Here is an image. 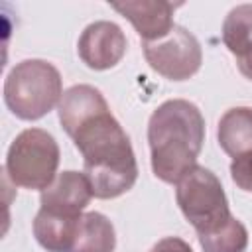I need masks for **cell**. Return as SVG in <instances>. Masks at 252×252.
Segmentation results:
<instances>
[{"label": "cell", "mask_w": 252, "mask_h": 252, "mask_svg": "<svg viewBox=\"0 0 252 252\" xmlns=\"http://www.w3.org/2000/svg\"><path fill=\"white\" fill-rule=\"evenodd\" d=\"M71 138L83 154L85 177L94 197L114 199L134 187L138 179L136 156L108 106L81 122Z\"/></svg>", "instance_id": "1"}, {"label": "cell", "mask_w": 252, "mask_h": 252, "mask_svg": "<svg viewBox=\"0 0 252 252\" xmlns=\"http://www.w3.org/2000/svg\"><path fill=\"white\" fill-rule=\"evenodd\" d=\"M203 140L205 118L193 102L183 98L161 102L148 122V142L156 177L165 183H177L197 165Z\"/></svg>", "instance_id": "2"}, {"label": "cell", "mask_w": 252, "mask_h": 252, "mask_svg": "<svg viewBox=\"0 0 252 252\" xmlns=\"http://www.w3.org/2000/svg\"><path fill=\"white\" fill-rule=\"evenodd\" d=\"M61 96V75L43 59L20 61L4 81V102L22 120L45 116Z\"/></svg>", "instance_id": "3"}, {"label": "cell", "mask_w": 252, "mask_h": 252, "mask_svg": "<svg viewBox=\"0 0 252 252\" xmlns=\"http://www.w3.org/2000/svg\"><path fill=\"white\" fill-rule=\"evenodd\" d=\"M59 146L41 128H28L16 136L6 154L4 171L14 185L26 189H45L57 177Z\"/></svg>", "instance_id": "4"}, {"label": "cell", "mask_w": 252, "mask_h": 252, "mask_svg": "<svg viewBox=\"0 0 252 252\" xmlns=\"http://www.w3.org/2000/svg\"><path fill=\"white\" fill-rule=\"evenodd\" d=\"M175 185L177 205L197 234L211 232L232 217L224 189L211 169L195 165Z\"/></svg>", "instance_id": "5"}, {"label": "cell", "mask_w": 252, "mask_h": 252, "mask_svg": "<svg viewBox=\"0 0 252 252\" xmlns=\"http://www.w3.org/2000/svg\"><path fill=\"white\" fill-rule=\"evenodd\" d=\"M144 55L148 65L165 79L185 81L201 69L203 51L197 37L181 26L156 41H144Z\"/></svg>", "instance_id": "6"}, {"label": "cell", "mask_w": 252, "mask_h": 252, "mask_svg": "<svg viewBox=\"0 0 252 252\" xmlns=\"http://www.w3.org/2000/svg\"><path fill=\"white\" fill-rule=\"evenodd\" d=\"M126 35L114 22H93L89 24L77 43L79 57L94 71H104L120 63L126 53Z\"/></svg>", "instance_id": "7"}, {"label": "cell", "mask_w": 252, "mask_h": 252, "mask_svg": "<svg viewBox=\"0 0 252 252\" xmlns=\"http://www.w3.org/2000/svg\"><path fill=\"white\" fill-rule=\"evenodd\" d=\"M110 6L130 20L144 41H156L173 30V12L179 4L165 0H124L110 2Z\"/></svg>", "instance_id": "8"}, {"label": "cell", "mask_w": 252, "mask_h": 252, "mask_svg": "<svg viewBox=\"0 0 252 252\" xmlns=\"http://www.w3.org/2000/svg\"><path fill=\"white\" fill-rule=\"evenodd\" d=\"M93 197V189L85 173L79 171H63L59 173L49 187L41 191L39 203L47 213L63 215V217H79L81 211L89 205Z\"/></svg>", "instance_id": "9"}, {"label": "cell", "mask_w": 252, "mask_h": 252, "mask_svg": "<svg viewBox=\"0 0 252 252\" xmlns=\"http://www.w3.org/2000/svg\"><path fill=\"white\" fill-rule=\"evenodd\" d=\"M106 106L108 104L98 89L91 85H75L67 89L59 100V122L63 130L71 136L81 122Z\"/></svg>", "instance_id": "10"}, {"label": "cell", "mask_w": 252, "mask_h": 252, "mask_svg": "<svg viewBox=\"0 0 252 252\" xmlns=\"http://www.w3.org/2000/svg\"><path fill=\"white\" fill-rule=\"evenodd\" d=\"M81 217L83 215L63 217L39 209L33 219V236L47 252H71L79 232Z\"/></svg>", "instance_id": "11"}, {"label": "cell", "mask_w": 252, "mask_h": 252, "mask_svg": "<svg viewBox=\"0 0 252 252\" xmlns=\"http://www.w3.org/2000/svg\"><path fill=\"white\" fill-rule=\"evenodd\" d=\"M219 144L232 158L252 154V108L234 106L219 120Z\"/></svg>", "instance_id": "12"}, {"label": "cell", "mask_w": 252, "mask_h": 252, "mask_svg": "<svg viewBox=\"0 0 252 252\" xmlns=\"http://www.w3.org/2000/svg\"><path fill=\"white\" fill-rule=\"evenodd\" d=\"M116 234L112 222L100 213H85L71 252H114Z\"/></svg>", "instance_id": "13"}, {"label": "cell", "mask_w": 252, "mask_h": 252, "mask_svg": "<svg viewBox=\"0 0 252 252\" xmlns=\"http://www.w3.org/2000/svg\"><path fill=\"white\" fill-rule=\"evenodd\" d=\"M222 41L236 59L252 51V4H240L228 12L222 24Z\"/></svg>", "instance_id": "14"}, {"label": "cell", "mask_w": 252, "mask_h": 252, "mask_svg": "<svg viewBox=\"0 0 252 252\" xmlns=\"http://www.w3.org/2000/svg\"><path fill=\"white\" fill-rule=\"evenodd\" d=\"M197 236L205 252H244L248 246V230L234 217H230L219 228Z\"/></svg>", "instance_id": "15"}, {"label": "cell", "mask_w": 252, "mask_h": 252, "mask_svg": "<svg viewBox=\"0 0 252 252\" xmlns=\"http://www.w3.org/2000/svg\"><path fill=\"white\" fill-rule=\"evenodd\" d=\"M230 177L240 189L252 191V154H246V156H240V158L232 159Z\"/></svg>", "instance_id": "16"}, {"label": "cell", "mask_w": 252, "mask_h": 252, "mask_svg": "<svg viewBox=\"0 0 252 252\" xmlns=\"http://www.w3.org/2000/svg\"><path fill=\"white\" fill-rule=\"evenodd\" d=\"M150 252H193V250L185 240H181L177 236H167V238H161L159 242H156Z\"/></svg>", "instance_id": "17"}, {"label": "cell", "mask_w": 252, "mask_h": 252, "mask_svg": "<svg viewBox=\"0 0 252 252\" xmlns=\"http://www.w3.org/2000/svg\"><path fill=\"white\" fill-rule=\"evenodd\" d=\"M236 63H238L240 73H242L246 79H250V81H252V51H250V53H246V55H242V57H238V59H236Z\"/></svg>", "instance_id": "18"}]
</instances>
